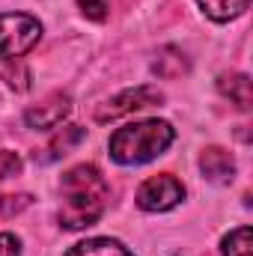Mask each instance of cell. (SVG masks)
I'll return each instance as SVG.
<instances>
[{
	"instance_id": "cell-1",
	"label": "cell",
	"mask_w": 253,
	"mask_h": 256,
	"mask_svg": "<svg viewBox=\"0 0 253 256\" xmlns=\"http://www.w3.org/2000/svg\"><path fill=\"white\" fill-rule=\"evenodd\" d=\"M60 224L66 230H86L104 214L108 182L96 164H74L60 182Z\"/></svg>"
},
{
	"instance_id": "cell-2",
	"label": "cell",
	"mask_w": 253,
	"mask_h": 256,
	"mask_svg": "<svg viewBox=\"0 0 253 256\" xmlns=\"http://www.w3.org/2000/svg\"><path fill=\"white\" fill-rule=\"evenodd\" d=\"M173 140H176V128L167 120H140V122L116 128L108 149L116 164L137 167V164H149L158 155H164Z\"/></svg>"
},
{
	"instance_id": "cell-3",
	"label": "cell",
	"mask_w": 253,
	"mask_h": 256,
	"mask_svg": "<svg viewBox=\"0 0 253 256\" xmlns=\"http://www.w3.org/2000/svg\"><path fill=\"white\" fill-rule=\"evenodd\" d=\"M42 39L39 18L27 12H6L0 15V60H21L33 51Z\"/></svg>"
},
{
	"instance_id": "cell-4",
	"label": "cell",
	"mask_w": 253,
	"mask_h": 256,
	"mask_svg": "<svg viewBox=\"0 0 253 256\" xmlns=\"http://www.w3.org/2000/svg\"><path fill=\"white\" fill-rule=\"evenodd\" d=\"M164 102V92L158 86H131V90H122L116 92L114 98H108L104 104L96 108V122H114L126 114H134V110H143V108H155Z\"/></svg>"
},
{
	"instance_id": "cell-5",
	"label": "cell",
	"mask_w": 253,
	"mask_h": 256,
	"mask_svg": "<svg viewBox=\"0 0 253 256\" xmlns=\"http://www.w3.org/2000/svg\"><path fill=\"white\" fill-rule=\"evenodd\" d=\"M182 200H185V185L170 173L152 176L137 188V206L143 212H170Z\"/></svg>"
},
{
	"instance_id": "cell-6",
	"label": "cell",
	"mask_w": 253,
	"mask_h": 256,
	"mask_svg": "<svg viewBox=\"0 0 253 256\" xmlns=\"http://www.w3.org/2000/svg\"><path fill=\"white\" fill-rule=\"evenodd\" d=\"M68 110H72L68 92H51L42 104H36V108H30L24 114V122L33 131H54L68 116Z\"/></svg>"
},
{
	"instance_id": "cell-7",
	"label": "cell",
	"mask_w": 253,
	"mask_h": 256,
	"mask_svg": "<svg viewBox=\"0 0 253 256\" xmlns=\"http://www.w3.org/2000/svg\"><path fill=\"white\" fill-rule=\"evenodd\" d=\"M200 170H202V176L208 182L224 185V182H230L236 176V158L226 149H220V146H208L200 155Z\"/></svg>"
},
{
	"instance_id": "cell-8",
	"label": "cell",
	"mask_w": 253,
	"mask_h": 256,
	"mask_svg": "<svg viewBox=\"0 0 253 256\" xmlns=\"http://www.w3.org/2000/svg\"><path fill=\"white\" fill-rule=\"evenodd\" d=\"M218 90L242 110H248L253 104V86H250V78L248 74H220L218 80Z\"/></svg>"
},
{
	"instance_id": "cell-9",
	"label": "cell",
	"mask_w": 253,
	"mask_h": 256,
	"mask_svg": "<svg viewBox=\"0 0 253 256\" xmlns=\"http://www.w3.org/2000/svg\"><path fill=\"white\" fill-rule=\"evenodd\" d=\"M84 137H86V128H80V126H66L60 134H54V140L48 143L45 155H36V161H42V164H51V161H57V158H60V155H66L72 146H78Z\"/></svg>"
},
{
	"instance_id": "cell-10",
	"label": "cell",
	"mask_w": 253,
	"mask_h": 256,
	"mask_svg": "<svg viewBox=\"0 0 253 256\" xmlns=\"http://www.w3.org/2000/svg\"><path fill=\"white\" fill-rule=\"evenodd\" d=\"M66 256H134V254L116 238H86V242H78Z\"/></svg>"
},
{
	"instance_id": "cell-11",
	"label": "cell",
	"mask_w": 253,
	"mask_h": 256,
	"mask_svg": "<svg viewBox=\"0 0 253 256\" xmlns=\"http://www.w3.org/2000/svg\"><path fill=\"white\" fill-rule=\"evenodd\" d=\"M196 3H200L202 15H208V18L218 21V24L244 15V9L250 6V0H196Z\"/></svg>"
},
{
	"instance_id": "cell-12",
	"label": "cell",
	"mask_w": 253,
	"mask_h": 256,
	"mask_svg": "<svg viewBox=\"0 0 253 256\" xmlns=\"http://www.w3.org/2000/svg\"><path fill=\"white\" fill-rule=\"evenodd\" d=\"M224 256H253V232L250 226H238L232 230L224 242H220Z\"/></svg>"
},
{
	"instance_id": "cell-13",
	"label": "cell",
	"mask_w": 253,
	"mask_h": 256,
	"mask_svg": "<svg viewBox=\"0 0 253 256\" xmlns=\"http://www.w3.org/2000/svg\"><path fill=\"white\" fill-rule=\"evenodd\" d=\"M0 78L18 92H24L30 86V72L21 60H0Z\"/></svg>"
},
{
	"instance_id": "cell-14",
	"label": "cell",
	"mask_w": 253,
	"mask_h": 256,
	"mask_svg": "<svg viewBox=\"0 0 253 256\" xmlns=\"http://www.w3.org/2000/svg\"><path fill=\"white\" fill-rule=\"evenodd\" d=\"M30 202H33L30 194H3V196H0V214H3V218H12V214L24 212Z\"/></svg>"
},
{
	"instance_id": "cell-15",
	"label": "cell",
	"mask_w": 253,
	"mask_h": 256,
	"mask_svg": "<svg viewBox=\"0 0 253 256\" xmlns=\"http://www.w3.org/2000/svg\"><path fill=\"white\" fill-rule=\"evenodd\" d=\"M78 9L90 21H104L108 18V9H110V0H78Z\"/></svg>"
},
{
	"instance_id": "cell-16",
	"label": "cell",
	"mask_w": 253,
	"mask_h": 256,
	"mask_svg": "<svg viewBox=\"0 0 253 256\" xmlns=\"http://www.w3.org/2000/svg\"><path fill=\"white\" fill-rule=\"evenodd\" d=\"M15 173H21V158L9 149H0V179H9Z\"/></svg>"
},
{
	"instance_id": "cell-17",
	"label": "cell",
	"mask_w": 253,
	"mask_h": 256,
	"mask_svg": "<svg viewBox=\"0 0 253 256\" xmlns=\"http://www.w3.org/2000/svg\"><path fill=\"white\" fill-rule=\"evenodd\" d=\"M0 256H21V242L12 232H0Z\"/></svg>"
}]
</instances>
